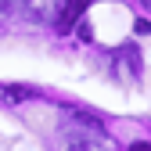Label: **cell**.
Instances as JSON below:
<instances>
[{"label": "cell", "instance_id": "cell-1", "mask_svg": "<svg viewBox=\"0 0 151 151\" xmlns=\"http://www.w3.org/2000/svg\"><path fill=\"white\" fill-rule=\"evenodd\" d=\"M115 76H119L122 83H133L137 76H140V54H137L133 43H126V47L115 50Z\"/></svg>", "mask_w": 151, "mask_h": 151}, {"label": "cell", "instance_id": "cell-2", "mask_svg": "<svg viewBox=\"0 0 151 151\" xmlns=\"http://www.w3.org/2000/svg\"><path fill=\"white\" fill-rule=\"evenodd\" d=\"M86 4H90V0H68V4L61 7V14H58V22H54V25H58V32H68L76 22H79V14L86 11Z\"/></svg>", "mask_w": 151, "mask_h": 151}, {"label": "cell", "instance_id": "cell-3", "mask_svg": "<svg viewBox=\"0 0 151 151\" xmlns=\"http://www.w3.org/2000/svg\"><path fill=\"white\" fill-rule=\"evenodd\" d=\"M32 90H22V86H11V90H4V97L7 101H22V97H29Z\"/></svg>", "mask_w": 151, "mask_h": 151}, {"label": "cell", "instance_id": "cell-4", "mask_svg": "<svg viewBox=\"0 0 151 151\" xmlns=\"http://www.w3.org/2000/svg\"><path fill=\"white\" fill-rule=\"evenodd\" d=\"M129 151H151V144L147 140H137V144H129Z\"/></svg>", "mask_w": 151, "mask_h": 151}, {"label": "cell", "instance_id": "cell-5", "mask_svg": "<svg viewBox=\"0 0 151 151\" xmlns=\"http://www.w3.org/2000/svg\"><path fill=\"white\" fill-rule=\"evenodd\" d=\"M140 4H144V7H147V11H151V0H140Z\"/></svg>", "mask_w": 151, "mask_h": 151}]
</instances>
